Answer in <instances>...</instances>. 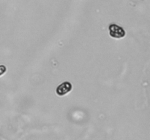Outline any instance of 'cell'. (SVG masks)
<instances>
[{"label": "cell", "mask_w": 150, "mask_h": 140, "mask_svg": "<svg viewBox=\"0 0 150 140\" xmlns=\"http://www.w3.org/2000/svg\"><path fill=\"white\" fill-rule=\"evenodd\" d=\"M109 33L112 37L122 38L125 35L124 29L115 24H111L109 26Z\"/></svg>", "instance_id": "obj_1"}, {"label": "cell", "mask_w": 150, "mask_h": 140, "mask_svg": "<svg viewBox=\"0 0 150 140\" xmlns=\"http://www.w3.org/2000/svg\"><path fill=\"white\" fill-rule=\"evenodd\" d=\"M72 85L68 82H64V83L60 85L57 89V93L59 96H64L67 94L71 90Z\"/></svg>", "instance_id": "obj_2"}, {"label": "cell", "mask_w": 150, "mask_h": 140, "mask_svg": "<svg viewBox=\"0 0 150 140\" xmlns=\"http://www.w3.org/2000/svg\"><path fill=\"white\" fill-rule=\"evenodd\" d=\"M6 71V68L4 66H0V75H1L2 74H4Z\"/></svg>", "instance_id": "obj_3"}]
</instances>
